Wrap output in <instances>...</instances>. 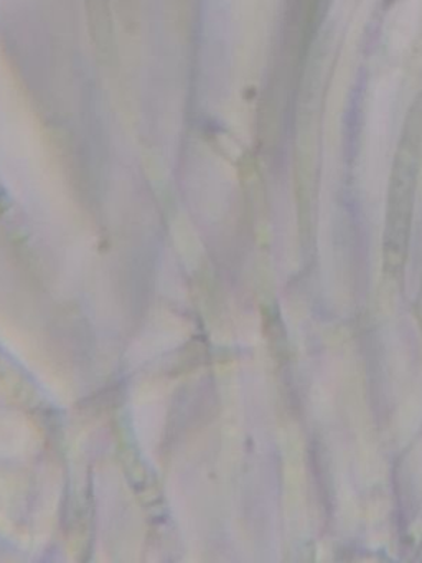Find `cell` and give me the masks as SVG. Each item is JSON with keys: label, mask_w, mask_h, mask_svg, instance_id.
Wrapping results in <instances>:
<instances>
[{"label": "cell", "mask_w": 422, "mask_h": 563, "mask_svg": "<svg viewBox=\"0 0 422 563\" xmlns=\"http://www.w3.org/2000/svg\"><path fill=\"white\" fill-rule=\"evenodd\" d=\"M419 15H421V2L419 0H404L388 21V44L395 52L408 48L418 32Z\"/></svg>", "instance_id": "2"}, {"label": "cell", "mask_w": 422, "mask_h": 563, "mask_svg": "<svg viewBox=\"0 0 422 563\" xmlns=\"http://www.w3.org/2000/svg\"><path fill=\"white\" fill-rule=\"evenodd\" d=\"M396 77L386 75L376 85L369 103L368 121H366L365 154L368 170L381 173L388 159L391 143L392 113L396 101Z\"/></svg>", "instance_id": "1"}, {"label": "cell", "mask_w": 422, "mask_h": 563, "mask_svg": "<svg viewBox=\"0 0 422 563\" xmlns=\"http://www.w3.org/2000/svg\"><path fill=\"white\" fill-rule=\"evenodd\" d=\"M353 8V0H335V11L338 12V18L348 14Z\"/></svg>", "instance_id": "3"}]
</instances>
